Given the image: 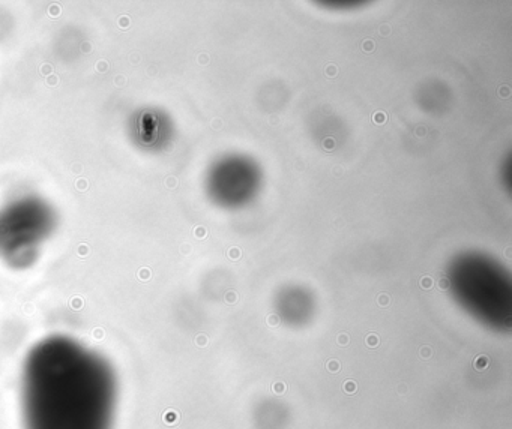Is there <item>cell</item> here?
<instances>
[{
  "mask_svg": "<svg viewBox=\"0 0 512 429\" xmlns=\"http://www.w3.org/2000/svg\"><path fill=\"white\" fill-rule=\"evenodd\" d=\"M118 383L110 363L70 336L29 351L22 375L25 429H113Z\"/></svg>",
  "mask_w": 512,
  "mask_h": 429,
  "instance_id": "obj_1",
  "label": "cell"
},
{
  "mask_svg": "<svg viewBox=\"0 0 512 429\" xmlns=\"http://www.w3.org/2000/svg\"><path fill=\"white\" fill-rule=\"evenodd\" d=\"M55 224V212L41 198L13 201L0 210V257L13 266H29Z\"/></svg>",
  "mask_w": 512,
  "mask_h": 429,
  "instance_id": "obj_2",
  "label": "cell"
},
{
  "mask_svg": "<svg viewBox=\"0 0 512 429\" xmlns=\"http://www.w3.org/2000/svg\"><path fill=\"white\" fill-rule=\"evenodd\" d=\"M374 122L385 123L386 122V114L383 113V111H377V113L374 114Z\"/></svg>",
  "mask_w": 512,
  "mask_h": 429,
  "instance_id": "obj_3",
  "label": "cell"
},
{
  "mask_svg": "<svg viewBox=\"0 0 512 429\" xmlns=\"http://www.w3.org/2000/svg\"><path fill=\"white\" fill-rule=\"evenodd\" d=\"M335 146L334 138H326L325 143H323V147H325L326 150H331L332 147Z\"/></svg>",
  "mask_w": 512,
  "mask_h": 429,
  "instance_id": "obj_4",
  "label": "cell"
},
{
  "mask_svg": "<svg viewBox=\"0 0 512 429\" xmlns=\"http://www.w3.org/2000/svg\"><path fill=\"white\" fill-rule=\"evenodd\" d=\"M338 69L337 66L329 65L328 69H326V74L329 75V77H334V75H337Z\"/></svg>",
  "mask_w": 512,
  "mask_h": 429,
  "instance_id": "obj_5",
  "label": "cell"
},
{
  "mask_svg": "<svg viewBox=\"0 0 512 429\" xmlns=\"http://www.w3.org/2000/svg\"><path fill=\"white\" fill-rule=\"evenodd\" d=\"M364 50L365 51H373L374 50V42L370 41V39H368V41H364Z\"/></svg>",
  "mask_w": 512,
  "mask_h": 429,
  "instance_id": "obj_6",
  "label": "cell"
},
{
  "mask_svg": "<svg viewBox=\"0 0 512 429\" xmlns=\"http://www.w3.org/2000/svg\"><path fill=\"white\" fill-rule=\"evenodd\" d=\"M499 95L503 96V98H506V96H509V87L508 86L500 87Z\"/></svg>",
  "mask_w": 512,
  "mask_h": 429,
  "instance_id": "obj_7",
  "label": "cell"
},
{
  "mask_svg": "<svg viewBox=\"0 0 512 429\" xmlns=\"http://www.w3.org/2000/svg\"><path fill=\"white\" fill-rule=\"evenodd\" d=\"M422 285H424L425 288L431 287V279H424V281H422Z\"/></svg>",
  "mask_w": 512,
  "mask_h": 429,
  "instance_id": "obj_8",
  "label": "cell"
},
{
  "mask_svg": "<svg viewBox=\"0 0 512 429\" xmlns=\"http://www.w3.org/2000/svg\"><path fill=\"white\" fill-rule=\"evenodd\" d=\"M440 285H442V288H448V279H442Z\"/></svg>",
  "mask_w": 512,
  "mask_h": 429,
  "instance_id": "obj_9",
  "label": "cell"
},
{
  "mask_svg": "<svg viewBox=\"0 0 512 429\" xmlns=\"http://www.w3.org/2000/svg\"><path fill=\"white\" fill-rule=\"evenodd\" d=\"M382 35H388V32H386V30H388V26H382Z\"/></svg>",
  "mask_w": 512,
  "mask_h": 429,
  "instance_id": "obj_10",
  "label": "cell"
},
{
  "mask_svg": "<svg viewBox=\"0 0 512 429\" xmlns=\"http://www.w3.org/2000/svg\"><path fill=\"white\" fill-rule=\"evenodd\" d=\"M232 255H236V257H239V251L238 249H233Z\"/></svg>",
  "mask_w": 512,
  "mask_h": 429,
  "instance_id": "obj_11",
  "label": "cell"
}]
</instances>
